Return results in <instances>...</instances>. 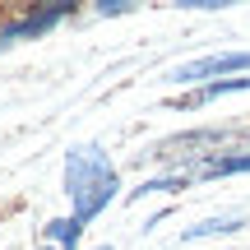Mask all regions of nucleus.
Segmentation results:
<instances>
[{
	"label": "nucleus",
	"instance_id": "obj_1",
	"mask_svg": "<svg viewBox=\"0 0 250 250\" xmlns=\"http://www.w3.org/2000/svg\"><path fill=\"white\" fill-rule=\"evenodd\" d=\"M121 190V171L107 158L102 144H74L65 153V195H70V218L93 223L107 213V204Z\"/></svg>",
	"mask_w": 250,
	"mask_h": 250
},
{
	"label": "nucleus",
	"instance_id": "obj_2",
	"mask_svg": "<svg viewBox=\"0 0 250 250\" xmlns=\"http://www.w3.org/2000/svg\"><path fill=\"white\" fill-rule=\"evenodd\" d=\"M236 74H250V51H213V56H199V61H186L167 74L171 83L181 88H204V83H218V79H236Z\"/></svg>",
	"mask_w": 250,
	"mask_h": 250
},
{
	"label": "nucleus",
	"instance_id": "obj_3",
	"mask_svg": "<svg viewBox=\"0 0 250 250\" xmlns=\"http://www.w3.org/2000/svg\"><path fill=\"white\" fill-rule=\"evenodd\" d=\"M74 14V5H65V0H51V5H37V9H28V14H19V19H9L5 28H0V46H9V42H23V37H42V33H51L61 19H70Z\"/></svg>",
	"mask_w": 250,
	"mask_h": 250
},
{
	"label": "nucleus",
	"instance_id": "obj_4",
	"mask_svg": "<svg viewBox=\"0 0 250 250\" xmlns=\"http://www.w3.org/2000/svg\"><path fill=\"white\" fill-rule=\"evenodd\" d=\"M246 171H250V148H223L218 158L199 162L190 181H227V176H246Z\"/></svg>",
	"mask_w": 250,
	"mask_h": 250
},
{
	"label": "nucleus",
	"instance_id": "obj_5",
	"mask_svg": "<svg viewBox=\"0 0 250 250\" xmlns=\"http://www.w3.org/2000/svg\"><path fill=\"white\" fill-rule=\"evenodd\" d=\"M227 93H250V74L204 83V88H195V93H186V98H176V107H181V111H195V107H204V102H213V98H227Z\"/></svg>",
	"mask_w": 250,
	"mask_h": 250
},
{
	"label": "nucleus",
	"instance_id": "obj_6",
	"mask_svg": "<svg viewBox=\"0 0 250 250\" xmlns=\"http://www.w3.org/2000/svg\"><path fill=\"white\" fill-rule=\"evenodd\" d=\"M241 227V213H223V218H204V223L186 227L181 241H204V236H218V232H236Z\"/></svg>",
	"mask_w": 250,
	"mask_h": 250
},
{
	"label": "nucleus",
	"instance_id": "obj_7",
	"mask_svg": "<svg viewBox=\"0 0 250 250\" xmlns=\"http://www.w3.org/2000/svg\"><path fill=\"white\" fill-rule=\"evenodd\" d=\"M79 232H83L79 218H51V223H46V236H51L56 246H65V250H79Z\"/></svg>",
	"mask_w": 250,
	"mask_h": 250
},
{
	"label": "nucleus",
	"instance_id": "obj_8",
	"mask_svg": "<svg viewBox=\"0 0 250 250\" xmlns=\"http://www.w3.org/2000/svg\"><path fill=\"white\" fill-rule=\"evenodd\" d=\"M181 5H190V9H227L232 0H181Z\"/></svg>",
	"mask_w": 250,
	"mask_h": 250
},
{
	"label": "nucleus",
	"instance_id": "obj_9",
	"mask_svg": "<svg viewBox=\"0 0 250 250\" xmlns=\"http://www.w3.org/2000/svg\"><path fill=\"white\" fill-rule=\"evenodd\" d=\"M125 9H130V0H102L98 14H125Z\"/></svg>",
	"mask_w": 250,
	"mask_h": 250
},
{
	"label": "nucleus",
	"instance_id": "obj_10",
	"mask_svg": "<svg viewBox=\"0 0 250 250\" xmlns=\"http://www.w3.org/2000/svg\"><path fill=\"white\" fill-rule=\"evenodd\" d=\"M37 250H56V246H37Z\"/></svg>",
	"mask_w": 250,
	"mask_h": 250
},
{
	"label": "nucleus",
	"instance_id": "obj_11",
	"mask_svg": "<svg viewBox=\"0 0 250 250\" xmlns=\"http://www.w3.org/2000/svg\"><path fill=\"white\" fill-rule=\"evenodd\" d=\"M98 250H111V246H98Z\"/></svg>",
	"mask_w": 250,
	"mask_h": 250
},
{
	"label": "nucleus",
	"instance_id": "obj_12",
	"mask_svg": "<svg viewBox=\"0 0 250 250\" xmlns=\"http://www.w3.org/2000/svg\"><path fill=\"white\" fill-rule=\"evenodd\" d=\"M0 51H5V46H0Z\"/></svg>",
	"mask_w": 250,
	"mask_h": 250
}]
</instances>
